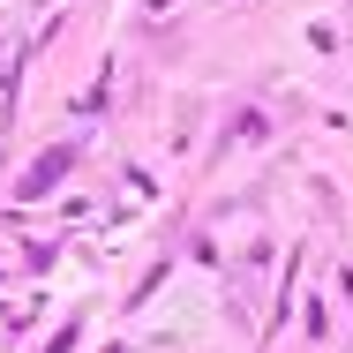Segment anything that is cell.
Listing matches in <instances>:
<instances>
[{
	"mask_svg": "<svg viewBox=\"0 0 353 353\" xmlns=\"http://www.w3.org/2000/svg\"><path fill=\"white\" fill-rule=\"evenodd\" d=\"M61 173H68V158H46V165H30V181H23V188L38 196V188H46V181H61Z\"/></svg>",
	"mask_w": 353,
	"mask_h": 353,
	"instance_id": "cell-1",
	"label": "cell"
}]
</instances>
